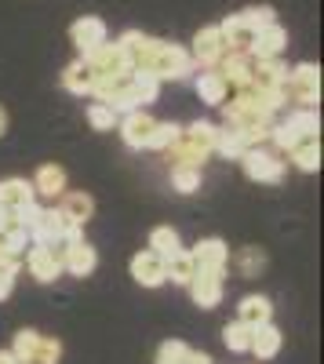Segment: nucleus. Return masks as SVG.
<instances>
[{
	"mask_svg": "<svg viewBox=\"0 0 324 364\" xmlns=\"http://www.w3.org/2000/svg\"><path fill=\"white\" fill-rule=\"evenodd\" d=\"M117 44H121V51L128 55V66L135 73H150L157 80H183V77L193 73V58L183 44L146 37V33H139V29H128Z\"/></svg>",
	"mask_w": 324,
	"mask_h": 364,
	"instance_id": "1",
	"label": "nucleus"
},
{
	"mask_svg": "<svg viewBox=\"0 0 324 364\" xmlns=\"http://www.w3.org/2000/svg\"><path fill=\"white\" fill-rule=\"evenodd\" d=\"M317 135H320V117H317V109H296V113H288V120L274 124V132H270V139L277 142L281 154H291L299 142L317 139Z\"/></svg>",
	"mask_w": 324,
	"mask_h": 364,
	"instance_id": "2",
	"label": "nucleus"
},
{
	"mask_svg": "<svg viewBox=\"0 0 324 364\" xmlns=\"http://www.w3.org/2000/svg\"><path fill=\"white\" fill-rule=\"evenodd\" d=\"M288 99L303 109H313L320 102V70L313 63H299L296 70H288Z\"/></svg>",
	"mask_w": 324,
	"mask_h": 364,
	"instance_id": "3",
	"label": "nucleus"
},
{
	"mask_svg": "<svg viewBox=\"0 0 324 364\" xmlns=\"http://www.w3.org/2000/svg\"><path fill=\"white\" fill-rule=\"evenodd\" d=\"M241 164H244V175H248L252 182H270V186H274V182L284 178V161L274 154V149L252 146V149H244Z\"/></svg>",
	"mask_w": 324,
	"mask_h": 364,
	"instance_id": "4",
	"label": "nucleus"
},
{
	"mask_svg": "<svg viewBox=\"0 0 324 364\" xmlns=\"http://www.w3.org/2000/svg\"><path fill=\"white\" fill-rule=\"evenodd\" d=\"M70 41H73V48H77L80 58H84V55H92L95 48H102V44L109 41V29H106V22H102L99 15H80V18L70 26Z\"/></svg>",
	"mask_w": 324,
	"mask_h": 364,
	"instance_id": "5",
	"label": "nucleus"
},
{
	"mask_svg": "<svg viewBox=\"0 0 324 364\" xmlns=\"http://www.w3.org/2000/svg\"><path fill=\"white\" fill-rule=\"evenodd\" d=\"M84 63L92 66V73H95V80H102V77H121V73H128L131 66H128V55L121 51V44H102V48H95L92 55H84Z\"/></svg>",
	"mask_w": 324,
	"mask_h": 364,
	"instance_id": "6",
	"label": "nucleus"
},
{
	"mask_svg": "<svg viewBox=\"0 0 324 364\" xmlns=\"http://www.w3.org/2000/svg\"><path fill=\"white\" fill-rule=\"evenodd\" d=\"M222 55H226V44H222L219 26H204V29H197V33H193V48H190L193 66H215Z\"/></svg>",
	"mask_w": 324,
	"mask_h": 364,
	"instance_id": "7",
	"label": "nucleus"
},
{
	"mask_svg": "<svg viewBox=\"0 0 324 364\" xmlns=\"http://www.w3.org/2000/svg\"><path fill=\"white\" fill-rule=\"evenodd\" d=\"M58 262H63V273H73V277H87L99 266V252L87 245V240H77V245L58 248Z\"/></svg>",
	"mask_w": 324,
	"mask_h": 364,
	"instance_id": "8",
	"label": "nucleus"
},
{
	"mask_svg": "<svg viewBox=\"0 0 324 364\" xmlns=\"http://www.w3.org/2000/svg\"><path fill=\"white\" fill-rule=\"evenodd\" d=\"M193 302L200 310H215L219 302H222V273H208V269H197L193 273V281L186 284Z\"/></svg>",
	"mask_w": 324,
	"mask_h": 364,
	"instance_id": "9",
	"label": "nucleus"
},
{
	"mask_svg": "<svg viewBox=\"0 0 324 364\" xmlns=\"http://www.w3.org/2000/svg\"><path fill=\"white\" fill-rule=\"evenodd\" d=\"M153 124L157 120L146 113V109H131V113H124L121 117V139H124V146H131V149H146V142H150V135H153Z\"/></svg>",
	"mask_w": 324,
	"mask_h": 364,
	"instance_id": "10",
	"label": "nucleus"
},
{
	"mask_svg": "<svg viewBox=\"0 0 324 364\" xmlns=\"http://www.w3.org/2000/svg\"><path fill=\"white\" fill-rule=\"evenodd\" d=\"M26 266H29V273H33L40 284L58 281V273H63L58 252H55V248H44V245H29V252H26Z\"/></svg>",
	"mask_w": 324,
	"mask_h": 364,
	"instance_id": "11",
	"label": "nucleus"
},
{
	"mask_svg": "<svg viewBox=\"0 0 324 364\" xmlns=\"http://www.w3.org/2000/svg\"><path fill=\"white\" fill-rule=\"evenodd\" d=\"M284 48H288V29L281 22H270V26H262L259 33H255L248 55L252 58H281Z\"/></svg>",
	"mask_w": 324,
	"mask_h": 364,
	"instance_id": "12",
	"label": "nucleus"
},
{
	"mask_svg": "<svg viewBox=\"0 0 324 364\" xmlns=\"http://www.w3.org/2000/svg\"><path fill=\"white\" fill-rule=\"evenodd\" d=\"M193 266L197 269H208V273H226V262H230V248L222 245L219 237H208V240H200V245L190 252Z\"/></svg>",
	"mask_w": 324,
	"mask_h": 364,
	"instance_id": "13",
	"label": "nucleus"
},
{
	"mask_svg": "<svg viewBox=\"0 0 324 364\" xmlns=\"http://www.w3.org/2000/svg\"><path fill=\"white\" fill-rule=\"evenodd\" d=\"M219 73H222V80L226 84H233V87H248L252 84V70H255V58L248 55V51H226L222 58H219Z\"/></svg>",
	"mask_w": 324,
	"mask_h": 364,
	"instance_id": "14",
	"label": "nucleus"
},
{
	"mask_svg": "<svg viewBox=\"0 0 324 364\" xmlns=\"http://www.w3.org/2000/svg\"><path fill=\"white\" fill-rule=\"evenodd\" d=\"M29 204H37V193H33V182L26 178H4L0 182V211H22Z\"/></svg>",
	"mask_w": 324,
	"mask_h": 364,
	"instance_id": "15",
	"label": "nucleus"
},
{
	"mask_svg": "<svg viewBox=\"0 0 324 364\" xmlns=\"http://www.w3.org/2000/svg\"><path fill=\"white\" fill-rule=\"evenodd\" d=\"M131 277H135L142 288H161V284H164V259L153 255L150 248L139 252V255L131 259Z\"/></svg>",
	"mask_w": 324,
	"mask_h": 364,
	"instance_id": "16",
	"label": "nucleus"
},
{
	"mask_svg": "<svg viewBox=\"0 0 324 364\" xmlns=\"http://www.w3.org/2000/svg\"><path fill=\"white\" fill-rule=\"evenodd\" d=\"M219 33H222V44L226 51H248L252 41H255V29L241 18V15H226L222 26H219Z\"/></svg>",
	"mask_w": 324,
	"mask_h": 364,
	"instance_id": "17",
	"label": "nucleus"
},
{
	"mask_svg": "<svg viewBox=\"0 0 324 364\" xmlns=\"http://www.w3.org/2000/svg\"><path fill=\"white\" fill-rule=\"evenodd\" d=\"M58 215H63L70 226H87V219L95 215V200L87 197V193H63Z\"/></svg>",
	"mask_w": 324,
	"mask_h": 364,
	"instance_id": "18",
	"label": "nucleus"
},
{
	"mask_svg": "<svg viewBox=\"0 0 324 364\" xmlns=\"http://www.w3.org/2000/svg\"><path fill=\"white\" fill-rule=\"evenodd\" d=\"M274 317V302L266 295H244L241 306H237V321L248 324V328H259V324H270Z\"/></svg>",
	"mask_w": 324,
	"mask_h": 364,
	"instance_id": "19",
	"label": "nucleus"
},
{
	"mask_svg": "<svg viewBox=\"0 0 324 364\" xmlns=\"http://www.w3.org/2000/svg\"><path fill=\"white\" fill-rule=\"evenodd\" d=\"M281 343H284L281 328H274V324H259V328H252V350H248V353H255L259 360H270V357L281 353Z\"/></svg>",
	"mask_w": 324,
	"mask_h": 364,
	"instance_id": "20",
	"label": "nucleus"
},
{
	"mask_svg": "<svg viewBox=\"0 0 324 364\" xmlns=\"http://www.w3.org/2000/svg\"><path fill=\"white\" fill-rule=\"evenodd\" d=\"M33 193L40 197H63L66 193V168H58V164H40L37 168V178H33Z\"/></svg>",
	"mask_w": 324,
	"mask_h": 364,
	"instance_id": "21",
	"label": "nucleus"
},
{
	"mask_svg": "<svg viewBox=\"0 0 324 364\" xmlns=\"http://www.w3.org/2000/svg\"><path fill=\"white\" fill-rule=\"evenodd\" d=\"M215 135H219V128L212 124V120H193L190 128H183V142H190L200 157L215 154Z\"/></svg>",
	"mask_w": 324,
	"mask_h": 364,
	"instance_id": "22",
	"label": "nucleus"
},
{
	"mask_svg": "<svg viewBox=\"0 0 324 364\" xmlns=\"http://www.w3.org/2000/svg\"><path fill=\"white\" fill-rule=\"evenodd\" d=\"M197 95L208 106H222L226 95H230V84L222 80L219 70H204V73H197Z\"/></svg>",
	"mask_w": 324,
	"mask_h": 364,
	"instance_id": "23",
	"label": "nucleus"
},
{
	"mask_svg": "<svg viewBox=\"0 0 324 364\" xmlns=\"http://www.w3.org/2000/svg\"><path fill=\"white\" fill-rule=\"evenodd\" d=\"M63 87L73 91V95H92V87H95V73H92V66H87L84 58H73V63L63 70Z\"/></svg>",
	"mask_w": 324,
	"mask_h": 364,
	"instance_id": "24",
	"label": "nucleus"
},
{
	"mask_svg": "<svg viewBox=\"0 0 324 364\" xmlns=\"http://www.w3.org/2000/svg\"><path fill=\"white\" fill-rule=\"evenodd\" d=\"M193 273H197V266H193V259H190L186 248L164 259V281H171V284H190Z\"/></svg>",
	"mask_w": 324,
	"mask_h": 364,
	"instance_id": "25",
	"label": "nucleus"
},
{
	"mask_svg": "<svg viewBox=\"0 0 324 364\" xmlns=\"http://www.w3.org/2000/svg\"><path fill=\"white\" fill-rule=\"evenodd\" d=\"M37 350H40V331H33V328H22V331H15L11 357H15L18 364H33V360H37Z\"/></svg>",
	"mask_w": 324,
	"mask_h": 364,
	"instance_id": "26",
	"label": "nucleus"
},
{
	"mask_svg": "<svg viewBox=\"0 0 324 364\" xmlns=\"http://www.w3.org/2000/svg\"><path fill=\"white\" fill-rule=\"evenodd\" d=\"M131 91H135V106L146 109L150 102H157V95H161V80L150 77V73H135V70H131Z\"/></svg>",
	"mask_w": 324,
	"mask_h": 364,
	"instance_id": "27",
	"label": "nucleus"
},
{
	"mask_svg": "<svg viewBox=\"0 0 324 364\" xmlns=\"http://www.w3.org/2000/svg\"><path fill=\"white\" fill-rule=\"evenodd\" d=\"M150 252L168 259L175 252H183V240H179V233H175L171 226H157V230H150Z\"/></svg>",
	"mask_w": 324,
	"mask_h": 364,
	"instance_id": "28",
	"label": "nucleus"
},
{
	"mask_svg": "<svg viewBox=\"0 0 324 364\" xmlns=\"http://www.w3.org/2000/svg\"><path fill=\"white\" fill-rule=\"evenodd\" d=\"M291 164L299 171H317L320 168V139H306L291 149Z\"/></svg>",
	"mask_w": 324,
	"mask_h": 364,
	"instance_id": "29",
	"label": "nucleus"
},
{
	"mask_svg": "<svg viewBox=\"0 0 324 364\" xmlns=\"http://www.w3.org/2000/svg\"><path fill=\"white\" fill-rule=\"evenodd\" d=\"M222 343H226V350H233V353H248V350H252V328L241 324V321H230V324L222 328Z\"/></svg>",
	"mask_w": 324,
	"mask_h": 364,
	"instance_id": "30",
	"label": "nucleus"
},
{
	"mask_svg": "<svg viewBox=\"0 0 324 364\" xmlns=\"http://www.w3.org/2000/svg\"><path fill=\"white\" fill-rule=\"evenodd\" d=\"M244 139L233 132V128H219V135H215V154H222V157H230V161H241L244 157Z\"/></svg>",
	"mask_w": 324,
	"mask_h": 364,
	"instance_id": "31",
	"label": "nucleus"
},
{
	"mask_svg": "<svg viewBox=\"0 0 324 364\" xmlns=\"http://www.w3.org/2000/svg\"><path fill=\"white\" fill-rule=\"evenodd\" d=\"M179 135H183V128L175 124V120H157L150 142H146V149H161V154H164V149H168L171 142H179Z\"/></svg>",
	"mask_w": 324,
	"mask_h": 364,
	"instance_id": "32",
	"label": "nucleus"
},
{
	"mask_svg": "<svg viewBox=\"0 0 324 364\" xmlns=\"http://www.w3.org/2000/svg\"><path fill=\"white\" fill-rule=\"evenodd\" d=\"M171 186L179 193H197L200 190V168H171Z\"/></svg>",
	"mask_w": 324,
	"mask_h": 364,
	"instance_id": "33",
	"label": "nucleus"
},
{
	"mask_svg": "<svg viewBox=\"0 0 324 364\" xmlns=\"http://www.w3.org/2000/svg\"><path fill=\"white\" fill-rule=\"evenodd\" d=\"M87 124H92L95 132H113L117 113H113L106 102H92V106H87Z\"/></svg>",
	"mask_w": 324,
	"mask_h": 364,
	"instance_id": "34",
	"label": "nucleus"
},
{
	"mask_svg": "<svg viewBox=\"0 0 324 364\" xmlns=\"http://www.w3.org/2000/svg\"><path fill=\"white\" fill-rule=\"evenodd\" d=\"M186 360H190V346H186V343H179V339L161 343V350H157V364H186Z\"/></svg>",
	"mask_w": 324,
	"mask_h": 364,
	"instance_id": "35",
	"label": "nucleus"
},
{
	"mask_svg": "<svg viewBox=\"0 0 324 364\" xmlns=\"http://www.w3.org/2000/svg\"><path fill=\"white\" fill-rule=\"evenodd\" d=\"M252 29H255V33H259V29L262 26H270V22H277V15H274V8H266V4H262V8H244V11H237Z\"/></svg>",
	"mask_w": 324,
	"mask_h": 364,
	"instance_id": "36",
	"label": "nucleus"
},
{
	"mask_svg": "<svg viewBox=\"0 0 324 364\" xmlns=\"http://www.w3.org/2000/svg\"><path fill=\"white\" fill-rule=\"evenodd\" d=\"M58 360H63V343L51 336H40V350H37L33 364H58Z\"/></svg>",
	"mask_w": 324,
	"mask_h": 364,
	"instance_id": "37",
	"label": "nucleus"
},
{
	"mask_svg": "<svg viewBox=\"0 0 324 364\" xmlns=\"http://www.w3.org/2000/svg\"><path fill=\"white\" fill-rule=\"evenodd\" d=\"M262 266H266V255H262L259 248H244L241 252V273H244V277H255Z\"/></svg>",
	"mask_w": 324,
	"mask_h": 364,
	"instance_id": "38",
	"label": "nucleus"
},
{
	"mask_svg": "<svg viewBox=\"0 0 324 364\" xmlns=\"http://www.w3.org/2000/svg\"><path fill=\"white\" fill-rule=\"evenodd\" d=\"M11 291H15V277H11V273H4V269H0V302H4Z\"/></svg>",
	"mask_w": 324,
	"mask_h": 364,
	"instance_id": "39",
	"label": "nucleus"
},
{
	"mask_svg": "<svg viewBox=\"0 0 324 364\" xmlns=\"http://www.w3.org/2000/svg\"><path fill=\"white\" fill-rule=\"evenodd\" d=\"M186 364H212V357L200 353V350H190V360H186Z\"/></svg>",
	"mask_w": 324,
	"mask_h": 364,
	"instance_id": "40",
	"label": "nucleus"
},
{
	"mask_svg": "<svg viewBox=\"0 0 324 364\" xmlns=\"http://www.w3.org/2000/svg\"><path fill=\"white\" fill-rule=\"evenodd\" d=\"M4 135H8V109L0 106V139H4Z\"/></svg>",
	"mask_w": 324,
	"mask_h": 364,
	"instance_id": "41",
	"label": "nucleus"
},
{
	"mask_svg": "<svg viewBox=\"0 0 324 364\" xmlns=\"http://www.w3.org/2000/svg\"><path fill=\"white\" fill-rule=\"evenodd\" d=\"M0 364H18V360L11 357V350H0Z\"/></svg>",
	"mask_w": 324,
	"mask_h": 364,
	"instance_id": "42",
	"label": "nucleus"
}]
</instances>
